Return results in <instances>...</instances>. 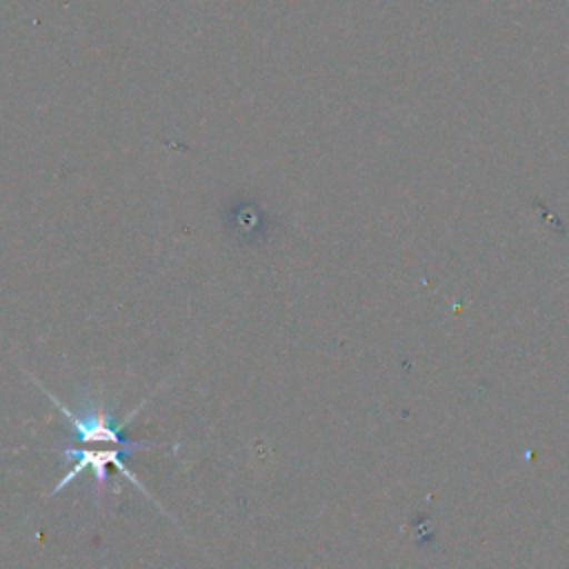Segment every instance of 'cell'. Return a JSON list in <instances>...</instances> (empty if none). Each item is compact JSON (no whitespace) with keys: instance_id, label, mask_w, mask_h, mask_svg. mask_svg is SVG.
<instances>
[{"instance_id":"obj_1","label":"cell","mask_w":569,"mask_h":569,"mask_svg":"<svg viewBox=\"0 0 569 569\" xmlns=\"http://www.w3.org/2000/svg\"><path fill=\"white\" fill-rule=\"evenodd\" d=\"M49 398L51 402L60 409V413L69 420L71 431H73V442L78 445H91V447H100V445H109V447H120L127 453L142 449V447H151V442L147 440H131L124 436V427L129 425V420H124L122 425H116L113 413L96 398H84L80 402V409H69L67 405H62L49 389H44L40 382H36Z\"/></svg>"},{"instance_id":"obj_2","label":"cell","mask_w":569,"mask_h":569,"mask_svg":"<svg viewBox=\"0 0 569 569\" xmlns=\"http://www.w3.org/2000/svg\"><path fill=\"white\" fill-rule=\"evenodd\" d=\"M60 451L62 465H67V471L60 476V480L56 482V487L49 491V496L62 491L73 478H78L80 473L89 471L93 476V491L100 493L107 487V476H109V465H113L127 480H131L144 496H149L144 491V487L138 482V478L124 467L122 456L127 453L124 449L118 447H109V449H96V447H87V445H78V442H64L56 447Z\"/></svg>"}]
</instances>
